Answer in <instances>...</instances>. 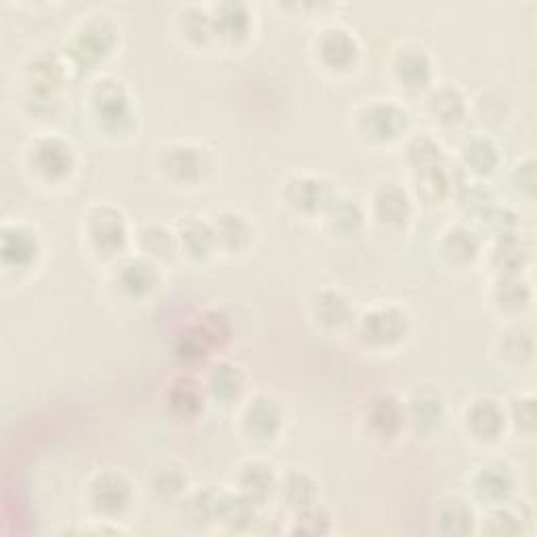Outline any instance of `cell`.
<instances>
[{
  "label": "cell",
  "mask_w": 537,
  "mask_h": 537,
  "mask_svg": "<svg viewBox=\"0 0 537 537\" xmlns=\"http://www.w3.org/2000/svg\"><path fill=\"white\" fill-rule=\"evenodd\" d=\"M313 315L321 326L338 330L349 326L355 313L345 294L338 290H321L313 298Z\"/></svg>",
  "instance_id": "24"
},
{
  "label": "cell",
  "mask_w": 537,
  "mask_h": 537,
  "mask_svg": "<svg viewBox=\"0 0 537 537\" xmlns=\"http://www.w3.org/2000/svg\"><path fill=\"white\" fill-rule=\"evenodd\" d=\"M179 246L187 252L191 259H208V256L217 250V235H214L212 223L202 219H189L179 229Z\"/></svg>",
  "instance_id": "27"
},
{
  "label": "cell",
  "mask_w": 537,
  "mask_h": 537,
  "mask_svg": "<svg viewBox=\"0 0 537 537\" xmlns=\"http://www.w3.org/2000/svg\"><path fill=\"white\" fill-rule=\"evenodd\" d=\"M326 217H328V223L334 231H338L342 235H351V233L359 231V227L363 223V210L355 200L336 196L332 200V204L326 208Z\"/></svg>",
  "instance_id": "36"
},
{
  "label": "cell",
  "mask_w": 537,
  "mask_h": 537,
  "mask_svg": "<svg viewBox=\"0 0 537 537\" xmlns=\"http://www.w3.org/2000/svg\"><path fill=\"white\" fill-rule=\"evenodd\" d=\"M284 198L294 210L315 214V212H326V208L336 198V191L332 183L324 177L298 175L286 183Z\"/></svg>",
  "instance_id": "9"
},
{
  "label": "cell",
  "mask_w": 537,
  "mask_h": 537,
  "mask_svg": "<svg viewBox=\"0 0 537 537\" xmlns=\"http://www.w3.org/2000/svg\"><path fill=\"white\" fill-rule=\"evenodd\" d=\"M359 55L357 38L345 28H328L317 38V57L332 72H345L353 68Z\"/></svg>",
  "instance_id": "11"
},
{
  "label": "cell",
  "mask_w": 537,
  "mask_h": 537,
  "mask_svg": "<svg viewBox=\"0 0 537 537\" xmlns=\"http://www.w3.org/2000/svg\"><path fill=\"white\" fill-rule=\"evenodd\" d=\"M512 420L523 431L535 428V399L533 397H517L512 401Z\"/></svg>",
  "instance_id": "49"
},
{
  "label": "cell",
  "mask_w": 537,
  "mask_h": 537,
  "mask_svg": "<svg viewBox=\"0 0 537 537\" xmlns=\"http://www.w3.org/2000/svg\"><path fill=\"white\" fill-rule=\"evenodd\" d=\"M475 493L491 504H504L512 496L514 487H517V477L508 464L502 462H489L483 466L475 477Z\"/></svg>",
  "instance_id": "17"
},
{
  "label": "cell",
  "mask_w": 537,
  "mask_h": 537,
  "mask_svg": "<svg viewBox=\"0 0 537 537\" xmlns=\"http://www.w3.org/2000/svg\"><path fill=\"white\" fill-rule=\"evenodd\" d=\"M139 244L147 254L158 256V259H168L175 252L179 240L162 225H147L139 233Z\"/></svg>",
  "instance_id": "39"
},
{
  "label": "cell",
  "mask_w": 537,
  "mask_h": 537,
  "mask_svg": "<svg viewBox=\"0 0 537 537\" xmlns=\"http://www.w3.org/2000/svg\"><path fill=\"white\" fill-rule=\"evenodd\" d=\"M428 112L441 124H458L466 116V99L454 87H441L428 97Z\"/></svg>",
  "instance_id": "34"
},
{
  "label": "cell",
  "mask_w": 537,
  "mask_h": 537,
  "mask_svg": "<svg viewBox=\"0 0 537 537\" xmlns=\"http://www.w3.org/2000/svg\"><path fill=\"white\" fill-rule=\"evenodd\" d=\"M91 105L97 122L110 135H126L135 124L131 95L118 78H101L91 91Z\"/></svg>",
  "instance_id": "1"
},
{
  "label": "cell",
  "mask_w": 537,
  "mask_h": 537,
  "mask_svg": "<svg viewBox=\"0 0 537 537\" xmlns=\"http://www.w3.org/2000/svg\"><path fill=\"white\" fill-rule=\"evenodd\" d=\"M481 221L493 235H496V238H502V235H510V233H517V227H519L517 214H514L510 208H500V206H489L483 212Z\"/></svg>",
  "instance_id": "44"
},
{
  "label": "cell",
  "mask_w": 537,
  "mask_h": 537,
  "mask_svg": "<svg viewBox=\"0 0 537 537\" xmlns=\"http://www.w3.org/2000/svg\"><path fill=\"white\" fill-rule=\"evenodd\" d=\"M357 332L365 345L374 349H389L399 345L410 332V317L395 305L376 307L359 319Z\"/></svg>",
  "instance_id": "3"
},
{
  "label": "cell",
  "mask_w": 537,
  "mask_h": 537,
  "mask_svg": "<svg viewBox=\"0 0 537 537\" xmlns=\"http://www.w3.org/2000/svg\"><path fill=\"white\" fill-rule=\"evenodd\" d=\"M63 80H66V70L57 57L40 55L32 61L28 68V101L34 112H53Z\"/></svg>",
  "instance_id": "5"
},
{
  "label": "cell",
  "mask_w": 537,
  "mask_h": 537,
  "mask_svg": "<svg viewBox=\"0 0 537 537\" xmlns=\"http://www.w3.org/2000/svg\"><path fill=\"white\" fill-rule=\"evenodd\" d=\"M244 389H246V378L240 368H235L233 363L227 361L212 365V370L208 374V391L219 401L229 403L240 399Z\"/></svg>",
  "instance_id": "30"
},
{
  "label": "cell",
  "mask_w": 537,
  "mask_h": 537,
  "mask_svg": "<svg viewBox=\"0 0 537 537\" xmlns=\"http://www.w3.org/2000/svg\"><path fill=\"white\" fill-rule=\"evenodd\" d=\"M512 183L517 185V189H521V191L529 193V196H533V193H535V183H537L535 160L533 158L517 164V168H514V173H512Z\"/></svg>",
  "instance_id": "50"
},
{
  "label": "cell",
  "mask_w": 537,
  "mask_h": 537,
  "mask_svg": "<svg viewBox=\"0 0 537 537\" xmlns=\"http://www.w3.org/2000/svg\"><path fill=\"white\" fill-rule=\"evenodd\" d=\"M133 500V489L122 472H101L89 485V502L103 517H120Z\"/></svg>",
  "instance_id": "8"
},
{
  "label": "cell",
  "mask_w": 537,
  "mask_h": 537,
  "mask_svg": "<svg viewBox=\"0 0 537 537\" xmlns=\"http://www.w3.org/2000/svg\"><path fill=\"white\" fill-rule=\"evenodd\" d=\"M500 154L498 147L487 137H475L468 139L462 145V166L466 168V173L475 175H489L493 173V168L498 166Z\"/></svg>",
  "instance_id": "32"
},
{
  "label": "cell",
  "mask_w": 537,
  "mask_h": 537,
  "mask_svg": "<svg viewBox=\"0 0 537 537\" xmlns=\"http://www.w3.org/2000/svg\"><path fill=\"white\" fill-rule=\"evenodd\" d=\"M502 351L514 361H525L533 353V338L525 328H512L502 336Z\"/></svg>",
  "instance_id": "46"
},
{
  "label": "cell",
  "mask_w": 537,
  "mask_h": 537,
  "mask_svg": "<svg viewBox=\"0 0 537 537\" xmlns=\"http://www.w3.org/2000/svg\"><path fill=\"white\" fill-rule=\"evenodd\" d=\"M244 431L259 441L273 439L284 424V407L269 395L254 397L244 410Z\"/></svg>",
  "instance_id": "12"
},
{
  "label": "cell",
  "mask_w": 537,
  "mask_h": 537,
  "mask_svg": "<svg viewBox=\"0 0 537 537\" xmlns=\"http://www.w3.org/2000/svg\"><path fill=\"white\" fill-rule=\"evenodd\" d=\"M214 506H217V493H212V491H198L196 496H191L185 502L189 521L196 525L214 521Z\"/></svg>",
  "instance_id": "47"
},
{
  "label": "cell",
  "mask_w": 537,
  "mask_h": 537,
  "mask_svg": "<svg viewBox=\"0 0 537 537\" xmlns=\"http://www.w3.org/2000/svg\"><path fill=\"white\" fill-rule=\"evenodd\" d=\"M393 72L405 89L420 91L433 78V63L420 47H403L393 59Z\"/></svg>",
  "instance_id": "18"
},
{
  "label": "cell",
  "mask_w": 537,
  "mask_h": 537,
  "mask_svg": "<svg viewBox=\"0 0 537 537\" xmlns=\"http://www.w3.org/2000/svg\"><path fill=\"white\" fill-rule=\"evenodd\" d=\"M187 487V477L181 472V468H162L160 472H156L154 477V489L160 498L164 500H173L179 498L181 493Z\"/></svg>",
  "instance_id": "45"
},
{
  "label": "cell",
  "mask_w": 537,
  "mask_h": 537,
  "mask_svg": "<svg viewBox=\"0 0 537 537\" xmlns=\"http://www.w3.org/2000/svg\"><path fill=\"white\" fill-rule=\"evenodd\" d=\"M160 168L175 183H198L206 175L208 160L200 147L175 143L162 149Z\"/></svg>",
  "instance_id": "10"
},
{
  "label": "cell",
  "mask_w": 537,
  "mask_h": 537,
  "mask_svg": "<svg viewBox=\"0 0 537 537\" xmlns=\"http://www.w3.org/2000/svg\"><path fill=\"white\" fill-rule=\"evenodd\" d=\"M116 26L112 24L107 15H93L84 21L76 36L72 38L68 55L82 70H93L95 66L112 53L116 45Z\"/></svg>",
  "instance_id": "2"
},
{
  "label": "cell",
  "mask_w": 537,
  "mask_h": 537,
  "mask_svg": "<svg viewBox=\"0 0 537 537\" xmlns=\"http://www.w3.org/2000/svg\"><path fill=\"white\" fill-rule=\"evenodd\" d=\"M464 420L468 433L481 443L498 441L506 428V414L493 399H477L470 403Z\"/></svg>",
  "instance_id": "14"
},
{
  "label": "cell",
  "mask_w": 537,
  "mask_h": 537,
  "mask_svg": "<svg viewBox=\"0 0 537 537\" xmlns=\"http://www.w3.org/2000/svg\"><path fill=\"white\" fill-rule=\"evenodd\" d=\"M412 198L399 183H382L374 193V217L386 227H403L412 219Z\"/></svg>",
  "instance_id": "15"
},
{
  "label": "cell",
  "mask_w": 537,
  "mask_h": 537,
  "mask_svg": "<svg viewBox=\"0 0 537 537\" xmlns=\"http://www.w3.org/2000/svg\"><path fill=\"white\" fill-rule=\"evenodd\" d=\"M277 491L279 498L294 510L309 508L317 500V485L303 470H290L282 483H277Z\"/></svg>",
  "instance_id": "31"
},
{
  "label": "cell",
  "mask_w": 537,
  "mask_h": 537,
  "mask_svg": "<svg viewBox=\"0 0 537 537\" xmlns=\"http://www.w3.org/2000/svg\"><path fill=\"white\" fill-rule=\"evenodd\" d=\"M483 531L487 535H496V537L521 535L525 531V517L510 508H496V510H491L489 517L485 519Z\"/></svg>",
  "instance_id": "41"
},
{
  "label": "cell",
  "mask_w": 537,
  "mask_h": 537,
  "mask_svg": "<svg viewBox=\"0 0 537 537\" xmlns=\"http://www.w3.org/2000/svg\"><path fill=\"white\" fill-rule=\"evenodd\" d=\"M168 405H170V410H173L181 418L198 416L204 407V397H202L200 384L189 376L175 380L168 391Z\"/></svg>",
  "instance_id": "33"
},
{
  "label": "cell",
  "mask_w": 537,
  "mask_h": 537,
  "mask_svg": "<svg viewBox=\"0 0 537 537\" xmlns=\"http://www.w3.org/2000/svg\"><path fill=\"white\" fill-rule=\"evenodd\" d=\"M405 152H407V162L412 164L416 173L431 170L447 160L441 145L431 137H414L410 143H407Z\"/></svg>",
  "instance_id": "37"
},
{
  "label": "cell",
  "mask_w": 537,
  "mask_h": 537,
  "mask_svg": "<svg viewBox=\"0 0 537 537\" xmlns=\"http://www.w3.org/2000/svg\"><path fill=\"white\" fill-rule=\"evenodd\" d=\"M332 531V521L326 510L317 508L315 504L309 508L298 510V517L294 523V533L303 535H326Z\"/></svg>",
  "instance_id": "43"
},
{
  "label": "cell",
  "mask_w": 537,
  "mask_h": 537,
  "mask_svg": "<svg viewBox=\"0 0 537 537\" xmlns=\"http://www.w3.org/2000/svg\"><path fill=\"white\" fill-rule=\"evenodd\" d=\"M259 519V504L252 502L242 491L238 493H219L217 506H214V521L235 529L244 531L252 527Z\"/></svg>",
  "instance_id": "19"
},
{
  "label": "cell",
  "mask_w": 537,
  "mask_h": 537,
  "mask_svg": "<svg viewBox=\"0 0 537 537\" xmlns=\"http://www.w3.org/2000/svg\"><path fill=\"white\" fill-rule=\"evenodd\" d=\"M441 252L449 263L454 265H468L479 256L481 252V238L477 231H472L464 225L451 227L441 242Z\"/></svg>",
  "instance_id": "26"
},
{
  "label": "cell",
  "mask_w": 537,
  "mask_h": 537,
  "mask_svg": "<svg viewBox=\"0 0 537 537\" xmlns=\"http://www.w3.org/2000/svg\"><path fill=\"white\" fill-rule=\"evenodd\" d=\"M531 259V248L529 244L521 238L519 233L502 235L496 240L491 252V263L500 271V275H510V273H521Z\"/></svg>",
  "instance_id": "25"
},
{
  "label": "cell",
  "mask_w": 537,
  "mask_h": 537,
  "mask_svg": "<svg viewBox=\"0 0 537 537\" xmlns=\"http://www.w3.org/2000/svg\"><path fill=\"white\" fill-rule=\"evenodd\" d=\"M116 284L124 294L143 298L156 290L158 271L145 259H128L116 271Z\"/></svg>",
  "instance_id": "22"
},
{
  "label": "cell",
  "mask_w": 537,
  "mask_h": 537,
  "mask_svg": "<svg viewBox=\"0 0 537 537\" xmlns=\"http://www.w3.org/2000/svg\"><path fill=\"white\" fill-rule=\"evenodd\" d=\"M208 349H210V345L206 342V338L202 336V332L198 330V326L183 330L175 338V357L185 365L200 363L206 357Z\"/></svg>",
  "instance_id": "40"
},
{
  "label": "cell",
  "mask_w": 537,
  "mask_h": 537,
  "mask_svg": "<svg viewBox=\"0 0 537 537\" xmlns=\"http://www.w3.org/2000/svg\"><path fill=\"white\" fill-rule=\"evenodd\" d=\"M179 26H181V32L191 42H198V45H202V42H208L214 36V32H212V17L202 7H187V9H183L181 11V17H179Z\"/></svg>",
  "instance_id": "38"
},
{
  "label": "cell",
  "mask_w": 537,
  "mask_h": 537,
  "mask_svg": "<svg viewBox=\"0 0 537 537\" xmlns=\"http://www.w3.org/2000/svg\"><path fill=\"white\" fill-rule=\"evenodd\" d=\"M405 420V405H401L391 395H380L372 399L368 410H365V424H368L370 433L378 439L397 437Z\"/></svg>",
  "instance_id": "16"
},
{
  "label": "cell",
  "mask_w": 537,
  "mask_h": 537,
  "mask_svg": "<svg viewBox=\"0 0 537 537\" xmlns=\"http://www.w3.org/2000/svg\"><path fill=\"white\" fill-rule=\"evenodd\" d=\"M217 246L229 252H240L252 242V225L238 212H221L212 223Z\"/></svg>",
  "instance_id": "28"
},
{
  "label": "cell",
  "mask_w": 537,
  "mask_h": 537,
  "mask_svg": "<svg viewBox=\"0 0 537 537\" xmlns=\"http://www.w3.org/2000/svg\"><path fill=\"white\" fill-rule=\"evenodd\" d=\"M87 233L93 248L99 254L112 256L120 252L128 238V227L124 214L114 206H97L87 219Z\"/></svg>",
  "instance_id": "7"
},
{
  "label": "cell",
  "mask_w": 537,
  "mask_h": 537,
  "mask_svg": "<svg viewBox=\"0 0 537 537\" xmlns=\"http://www.w3.org/2000/svg\"><path fill=\"white\" fill-rule=\"evenodd\" d=\"M437 517L441 531L447 535H468L475 529V512L462 498H445Z\"/></svg>",
  "instance_id": "35"
},
{
  "label": "cell",
  "mask_w": 537,
  "mask_h": 537,
  "mask_svg": "<svg viewBox=\"0 0 537 537\" xmlns=\"http://www.w3.org/2000/svg\"><path fill=\"white\" fill-rule=\"evenodd\" d=\"M198 330L206 338L210 349L223 347L231 338V321L221 311H206L198 321Z\"/></svg>",
  "instance_id": "42"
},
{
  "label": "cell",
  "mask_w": 537,
  "mask_h": 537,
  "mask_svg": "<svg viewBox=\"0 0 537 537\" xmlns=\"http://www.w3.org/2000/svg\"><path fill=\"white\" fill-rule=\"evenodd\" d=\"M210 17L214 36L225 42H242L252 28V15L244 3H221Z\"/></svg>",
  "instance_id": "20"
},
{
  "label": "cell",
  "mask_w": 537,
  "mask_h": 537,
  "mask_svg": "<svg viewBox=\"0 0 537 537\" xmlns=\"http://www.w3.org/2000/svg\"><path fill=\"white\" fill-rule=\"evenodd\" d=\"M493 298L496 305L506 313H521L531 303V286L521 273L500 275L496 282V290H493Z\"/></svg>",
  "instance_id": "29"
},
{
  "label": "cell",
  "mask_w": 537,
  "mask_h": 537,
  "mask_svg": "<svg viewBox=\"0 0 537 537\" xmlns=\"http://www.w3.org/2000/svg\"><path fill=\"white\" fill-rule=\"evenodd\" d=\"M458 202L460 206L464 208V212L468 214H479V217H483V212L493 206V198H491V193L489 189L481 187V185H464L462 191L458 193Z\"/></svg>",
  "instance_id": "48"
},
{
  "label": "cell",
  "mask_w": 537,
  "mask_h": 537,
  "mask_svg": "<svg viewBox=\"0 0 537 537\" xmlns=\"http://www.w3.org/2000/svg\"><path fill=\"white\" fill-rule=\"evenodd\" d=\"M238 485L244 496H248L252 502L263 506L273 493L277 491V477L273 472V466L267 462H248L240 468Z\"/></svg>",
  "instance_id": "23"
},
{
  "label": "cell",
  "mask_w": 537,
  "mask_h": 537,
  "mask_svg": "<svg viewBox=\"0 0 537 537\" xmlns=\"http://www.w3.org/2000/svg\"><path fill=\"white\" fill-rule=\"evenodd\" d=\"M30 164L47 181H63L76 166L74 147L61 137H40L30 147Z\"/></svg>",
  "instance_id": "6"
},
{
  "label": "cell",
  "mask_w": 537,
  "mask_h": 537,
  "mask_svg": "<svg viewBox=\"0 0 537 537\" xmlns=\"http://www.w3.org/2000/svg\"><path fill=\"white\" fill-rule=\"evenodd\" d=\"M407 124H410V116L393 101H376L365 105L357 116L359 133L376 143L395 141L405 133Z\"/></svg>",
  "instance_id": "4"
},
{
  "label": "cell",
  "mask_w": 537,
  "mask_h": 537,
  "mask_svg": "<svg viewBox=\"0 0 537 537\" xmlns=\"http://www.w3.org/2000/svg\"><path fill=\"white\" fill-rule=\"evenodd\" d=\"M405 418L414 424L416 431H433L443 418V397L428 386L416 389L405 405Z\"/></svg>",
  "instance_id": "21"
},
{
  "label": "cell",
  "mask_w": 537,
  "mask_h": 537,
  "mask_svg": "<svg viewBox=\"0 0 537 537\" xmlns=\"http://www.w3.org/2000/svg\"><path fill=\"white\" fill-rule=\"evenodd\" d=\"M40 240L36 231L21 227V225H7L0 235V254L9 267L15 269H28L34 265L40 256Z\"/></svg>",
  "instance_id": "13"
}]
</instances>
